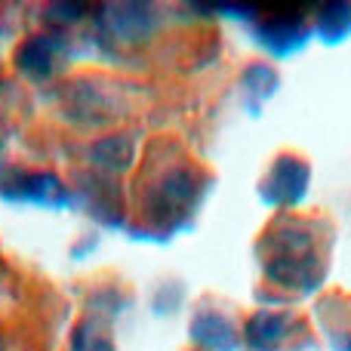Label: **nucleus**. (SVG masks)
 <instances>
[{
  "label": "nucleus",
  "instance_id": "nucleus-1",
  "mask_svg": "<svg viewBox=\"0 0 351 351\" xmlns=\"http://www.w3.org/2000/svg\"><path fill=\"white\" fill-rule=\"evenodd\" d=\"M259 262L265 278L284 290L311 293L327 274L317 237L311 234L308 225L296 219H280L268 228L259 243Z\"/></svg>",
  "mask_w": 351,
  "mask_h": 351
},
{
  "label": "nucleus",
  "instance_id": "nucleus-2",
  "mask_svg": "<svg viewBox=\"0 0 351 351\" xmlns=\"http://www.w3.org/2000/svg\"><path fill=\"white\" fill-rule=\"evenodd\" d=\"M200 200V179L191 167H173L154 182L152 194H148V219L160 225L164 231L179 228L182 216H191L194 204Z\"/></svg>",
  "mask_w": 351,
  "mask_h": 351
},
{
  "label": "nucleus",
  "instance_id": "nucleus-3",
  "mask_svg": "<svg viewBox=\"0 0 351 351\" xmlns=\"http://www.w3.org/2000/svg\"><path fill=\"white\" fill-rule=\"evenodd\" d=\"M62 111L65 117H71L74 123H84V127H102L111 123L123 114V105L117 99V93L111 90L108 80L99 77H80L62 96Z\"/></svg>",
  "mask_w": 351,
  "mask_h": 351
},
{
  "label": "nucleus",
  "instance_id": "nucleus-4",
  "mask_svg": "<svg viewBox=\"0 0 351 351\" xmlns=\"http://www.w3.org/2000/svg\"><path fill=\"white\" fill-rule=\"evenodd\" d=\"M164 16L152 3H108L99 16V31L114 43H145L158 34Z\"/></svg>",
  "mask_w": 351,
  "mask_h": 351
},
{
  "label": "nucleus",
  "instance_id": "nucleus-5",
  "mask_svg": "<svg viewBox=\"0 0 351 351\" xmlns=\"http://www.w3.org/2000/svg\"><path fill=\"white\" fill-rule=\"evenodd\" d=\"M0 197L16 200V204H37L49 210H65L71 204V194L62 185L59 176L53 173H25V170H6L0 176Z\"/></svg>",
  "mask_w": 351,
  "mask_h": 351
},
{
  "label": "nucleus",
  "instance_id": "nucleus-6",
  "mask_svg": "<svg viewBox=\"0 0 351 351\" xmlns=\"http://www.w3.org/2000/svg\"><path fill=\"white\" fill-rule=\"evenodd\" d=\"M308 182H311V170L302 158L280 154L271 164L268 176L262 179V200L268 206H278V210H293V206H299L305 200Z\"/></svg>",
  "mask_w": 351,
  "mask_h": 351
},
{
  "label": "nucleus",
  "instance_id": "nucleus-7",
  "mask_svg": "<svg viewBox=\"0 0 351 351\" xmlns=\"http://www.w3.org/2000/svg\"><path fill=\"white\" fill-rule=\"evenodd\" d=\"M308 34L311 31L305 28V16L296 6H290L287 12L274 10V16L256 19L253 25V37L259 40V47L274 56H290L296 49H302Z\"/></svg>",
  "mask_w": 351,
  "mask_h": 351
},
{
  "label": "nucleus",
  "instance_id": "nucleus-8",
  "mask_svg": "<svg viewBox=\"0 0 351 351\" xmlns=\"http://www.w3.org/2000/svg\"><path fill=\"white\" fill-rule=\"evenodd\" d=\"M62 59H65V40L56 34H37L28 37L22 47L16 49V68L19 74L31 80H47L59 71Z\"/></svg>",
  "mask_w": 351,
  "mask_h": 351
},
{
  "label": "nucleus",
  "instance_id": "nucleus-9",
  "mask_svg": "<svg viewBox=\"0 0 351 351\" xmlns=\"http://www.w3.org/2000/svg\"><path fill=\"white\" fill-rule=\"evenodd\" d=\"M299 327L302 324L290 311H256L247 321L243 339H247L250 351H280Z\"/></svg>",
  "mask_w": 351,
  "mask_h": 351
},
{
  "label": "nucleus",
  "instance_id": "nucleus-10",
  "mask_svg": "<svg viewBox=\"0 0 351 351\" xmlns=\"http://www.w3.org/2000/svg\"><path fill=\"white\" fill-rule=\"evenodd\" d=\"M191 339L194 346L206 351H237L241 348V333L231 324V317L219 311H200L191 321Z\"/></svg>",
  "mask_w": 351,
  "mask_h": 351
},
{
  "label": "nucleus",
  "instance_id": "nucleus-11",
  "mask_svg": "<svg viewBox=\"0 0 351 351\" xmlns=\"http://www.w3.org/2000/svg\"><path fill=\"white\" fill-rule=\"evenodd\" d=\"M136 145L127 136H105L90 145V164L105 176H121L133 167Z\"/></svg>",
  "mask_w": 351,
  "mask_h": 351
},
{
  "label": "nucleus",
  "instance_id": "nucleus-12",
  "mask_svg": "<svg viewBox=\"0 0 351 351\" xmlns=\"http://www.w3.org/2000/svg\"><path fill=\"white\" fill-rule=\"evenodd\" d=\"M317 37L324 43H342L351 37V3L333 0L317 10Z\"/></svg>",
  "mask_w": 351,
  "mask_h": 351
},
{
  "label": "nucleus",
  "instance_id": "nucleus-13",
  "mask_svg": "<svg viewBox=\"0 0 351 351\" xmlns=\"http://www.w3.org/2000/svg\"><path fill=\"white\" fill-rule=\"evenodd\" d=\"M71 348L74 351H114V342L108 336V324H102L96 315H86L74 327Z\"/></svg>",
  "mask_w": 351,
  "mask_h": 351
},
{
  "label": "nucleus",
  "instance_id": "nucleus-14",
  "mask_svg": "<svg viewBox=\"0 0 351 351\" xmlns=\"http://www.w3.org/2000/svg\"><path fill=\"white\" fill-rule=\"evenodd\" d=\"M243 86H247V93L256 102L271 99L274 93H278V74L268 65H250L247 71H243Z\"/></svg>",
  "mask_w": 351,
  "mask_h": 351
},
{
  "label": "nucleus",
  "instance_id": "nucleus-15",
  "mask_svg": "<svg viewBox=\"0 0 351 351\" xmlns=\"http://www.w3.org/2000/svg\"><path fill=\"white\" fill-rule=\"evenodd\" d=\"M84 12H86L84 3H53L49 6V19H53V22H62V25L84 19Z\"/></svg>",
  "mask_w": 351,
  "mask_h": 351
},
{
  "label": "nucleus",
  "instance_id": "nucleus-16",
  "mask_svg": "<svg viewBox=\"0 0 351 351\" xmlns=\"http://www.w3.org/2000/svg\"><path fill=\"white\" fill-rule=\"evenodd\" d=\"M339 351H351V333H348V339H346V342H342V346H339Z\"/></svg>",
  "mask_w": 351,
  "mask_h": 351
},
{
  "label": "nucleus",
  "instance_id": "nucleus-17",
  "mask_svg": "<svg viewBox=\"0 0 351 351\" xmlns=\"http://www.w3.org/2000/svg\"><path fill=\"white\" fill-rule=\"evenodd\" d=\"M0 152H3V139H0Z\"/></svg>",
  "mask_w": 351,
  "mask_h": 351
}]
</instances>
